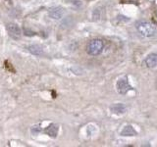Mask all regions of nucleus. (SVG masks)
Returning <instances> with one entry per match:
<instances>
[{
  "label": "nucleus",
  "mask_w": 157,
  "mask_h": 147,
  "mask_svg": "<svg viewBox=\"0 0 157 147\" xmlns=\"http://www.w3.org/2000/svg\"><path fill=\"white\" fill-rule=\"evenodd\" d=\"M137 32L144 37H151L155 33V27L153 24L147 21H140L136 24Z\"/></svg>",
  "instance_id": "1"
},
{
  "label": "nucleus",
  "mask_w": 157,
  "mask_h": 147,
  "mask_svg": "<svg viewBox=\"0 0 157 147\" xmlns=\"http://www.w3.org/2000/svg\"><path fill=\"white\" fill-rule=\"evenodd\" d=\"M103 48H104L103 41L99 38H95L88 42L86 46V52L90 56H97L101 54V52L103 51Z\"/></svg>",
  "instance_id": "2"
},
{
  "label": "nucleus",
  "mask_w": 157,
  "mask_h": 147,
  "mask_svg": "<svg viewBox=\"0 0 157 147\" xmlns=\"http://www.w3.org/2000/svg\"><path fill=\"white\" fill-rule=\"evenodd\" d=\"M116 86H117V91L122 95H125L126 93H128L130 90H132V87L130 85L127 77L120 78V80L117 81Z\"/></svg>",
  "instance_id": "3"
},
{
  "label": "nucleus",
  "mask_w": 157,
  "mask_h": 147,
  "mask_svg": "<svg viewBox=\"0 0 157 147\" xmlns=\"http://www.w3.org/2000/svg\"><path fill=\"white\" fill-rule=\"evenodd\" d=\"M6 29H7V32L10 36L14 39H19L22 36V32H21V28H19V26L17 24L15 23H9L6 24Z\"/></svg>",
  "instance_id": "4"
},
{
  "label": "nucleus",
  "mask_w": 157,
  "mask_h": 147,
  "mask_svg": "<svg viewBox=\"0 0 157 147\" xmlns=\"http://www.w3.org/2000/svg\"><path fill=\"white\" fill-rule=\"evenodd\" d=\"M64 14H65V9L60 6L52 7L49 9V11H48L49 17L54 20H60L64 16Z\"/></svg>",
  "instance_id": "5"
},
{
  "label": "nucleus",
  "mask_w": 157,
  "mask_h": 147,
  "mask_svg": "<svg viewBox=\"0 0 157 147\" xmlns=\"http://www.w3.org/2000/svg\"><path fill=\"white\" fill-rule=\"evenodd\" d=\"M111 112L115 115H123L127 110V107L123 103H115L110 108Z\"/></svg>",
  "instance_id": "6"
},
{
  "label": "nucleus",
  "mask_w": 157,
  "mask_h": 147,
  "mask_svg": "<svg viewBox=\"0 0 157 147\" xmlns=\"http://www.w3.org/2000/svg\"><path fill=\"white\" fill-rule=\"evenodd\" d=\"M145 65L148 68L157 67V53H150L145 58Z\"/></svg>",
  "instance_id": "7"
},
{
  "label": "nucleus",
  "mask_w": 157,
  "mask_h": 147,
  "mask_svg": "<svg viewBox=\"0 0 157 147\" xmlns=\"http://www.w3.org/2000/svg\"><path fill=\"white\" fill-rule=\"evenodd\" d=\"M137 134V132L135 130V129L132 126H126L124 129L121 131L122 136H136Z\"/></svg>",
  "instance_id": "8"
},
{
  "label": "nucleus",
  "mask_w": 157,
  "mask_h": 147,
  "mask_svg": "<svg viewBox=\"0 0 157 147\" xmlns=\"http://www.w3.org/2000/svg\"><path fill=\"white\" fill-rule=\"evenodd\" d=\"M28 50L33 55H41L43 53V49L41 46L37 45V44H33V45L28 46Z\"/></svg>",
  "instance_id": "9"
},
{
  "label": "nucleus",
  "mask_w": 157,
  "mask_h": 147,
  "mask_svg": "<svg viewBox=\"0 0 157 147\" xmlns=\"http://www.w3.org/2000/svg\"><path fill=\"white\" fill-rule=\"evenodd\" d=\"M58 126L57 125H54V124H52V125H50L49 126L47 129H46V130H45V132L46 134L49 135V136H51V137H56L57 136V134H58Z\"/></svg>",
  "instance_id": "10"
}]
</instances>
